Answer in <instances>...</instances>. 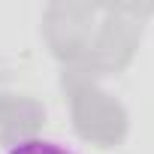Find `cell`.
<instances>
[{
	"instance_id": "1",
	"label": "cell",
	"mask_w": 154,
	"mask_h": 154,
	"mask_svg": "<svg viewBox=\"0 0 154 154\" xmlns=\"http://www.w3.org/2000/svg\"><path fill=\"white\" fill-rule=\"evenodd\" d=\"M3 154H82L72 142L63 139H51V136H27L12 142Z\"/></svg>"
}]
</instances>
